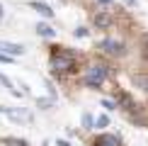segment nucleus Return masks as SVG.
Segmentation results:
<instances>
[{
  "mask_svg": "<svg viewBox=\"0 0 148 146\" xmlns=\"http://www.w3.org/2000/svg\"><path fill=\"white\" fill-rule=\"evenodd\" d=\"M95 146H121V139L114 136V134H104L95 141Z\"/></svg>",
  "mask_w": 148,
  "mask_h": 146,
  "instance_id": "nucleus-5",
  "label": "nucleus"
},
{
  "mask_svg": "<svg viewBox=\"0 0 148 146\" xmlns=\"http://www.w3.org/2000/svg\"><path fill=\"white\" fill-rule=\"evenodd\" d=\"M0 83H3V85H5V88H10V90H12V93H15V95H20V90H15V88H12V83H10V78H5V76H3V73H0Z\"/></svg>",
  "mask_w": 148,
  "mask_h": 146,
  "instance_id": "nucleus-11",
  "label": "nucleus"
},
{
  "mask_svg": "<svg viewBox=\"0 0 148 146\" xmlns=\"http://www.w3.org/2000/svg\"><path fill=\"white\" fill-rule=\"evenodd\" d=\"M0 54H8V56H22L24 54V46L22 44H15V41H0Z\"/></svg>",
  "mask_w": 148,
  "mask_h": 146,
  "instance_id": "nucleus-3",
  "label": "nucleus"
},
{
  "mask_svg": "<svg viewBox=\"0 0 148 146\" xmlns=\"http://www.w3.org/2000/svg\"><path fill=\"white\" fill-rule=\"evenodd\" d=\"M107 81V66L102 63H95L88 68V76H85V83L90 85V88H100V85Z\"/></svg>",
  "mask_w": 148,
  "mask_h": 146,
  "instance_id": "nucleus-1",
  "label": "nucleus"
},
{
  "mask_svg": "<svg viewBox=\"0 0 148 146\" xmlns=\"http://www.w3.org/2000/svg\"><path fill=\"white\" fill-rule=\"evenodd\" d=\"M56 146H71V144L66 141V139H58V141H56Z\"/></svg>",
  "mask_w": 148,
  "mask_h": 146,
  "instance_id": "nucleus-16",
  "label": "nucleus"
},
{
  "mask_svg": "<svg viewBox=\"0 0 148 146\" xmlns=\"http://www.w3.org/2000/svg\"><path fill=\"white\" fill-rule=\"evenodd\" d=\"M29 8H34L36 12H39V15L49 17V20H51V17H53V10L49 8V5H44V3H29Z\"/></svg>",
  "mask_w": 148,
  "mask_h": 146,
  "instance_id": "nucleus-6",
  "label": "nucleus"
},
{
  "mask_svg": "<svg viewBox=\"0 0 148 146\" xmlns=\"http://www.w3.org/2000/svg\"><path fill=\"white\" fill-rule=\"evenodd\" d=\"M36 34H39V36H49V39H51L56 32L51 29V24H49V22H39V24H36Z\"/></svg>",
  "mask_w": 148,
  "mask_h": 146,
  "instance_id": "nucleus-7",
  "label": "nucleus"
},
{
  "mask_svg": "<svg viewBox=\"0 0 148 146\" xmlns=\"http://www.w3.org/2000/svg\"><path fill=\"white\" fill-rule=\"evenodd\" d=\"M100 3H102V5H109V3H112V0H100Z\"/></svg>",
  "mask_w": 148,
  "mask_h": 146,
  "instance_id": "nucleus-18",
  "label": "nucleus"
},
{
  "mask_svg": "<svg viewBox=\"0 0 148 146\" xmlns=\"http://www.w3.org/2000/svg\"><path fill=\"white\" fill-rule=\"evenodd\" d=\"M100 46H102L104 54H112V56H119V54L124 51V44H121V41H114V39H104Z\"/></svg>",
  "mask_w": 148,
  "mask_h": 146,
  "instance_id": "nucleus-4",
  "label": "nucleus"
},
{
  "mask_svg": "<svg viewBox=\"0 0 148 146\" xmlns=\"http://www.w3.org/2000/svg\"><path fill=\"white\" fill-rule=\"evenodd\" d=\"M51 66L56 71H71L73 68V59L68 56V54H56V56L51 59Z\"/></svg>",
  "mask_w": 148,
  "mask_h": 146,
  "instance_id": "nucleus-2",
  "label": "nucleus"
},
{
  "mask_svg": "<svg viewBox=\"0 0 148 146\" xmlns=\"http://www.w3.org/2000/svg\"><path fill=\"white\" fill-rule=\"evenodd\" d=\"M102 107H107V110H114V102H112V100H102Z\"/></svg>",
  "mask_w": 148,
  "mask_h": 146,
  "instance_id": "nucleus-15",
  "label": "nucleus"
},
{
  "mask_svg": "<svg viewBox=\"0 0 148 146\" xmlns=\"http://www.w3.org/2000/svg\"><path fill=\"white\" fill-rule=\"evenodd\" d=\"M124 3H126V5H134V3H136V0H124Z\"/></svg>",
  "mask_w": 148,
  "mask_h": 146,
  "instance_id": "nucleus-17",
  "label": "nucleus"
},
{
  "mask_svg": "<svg viewBox=\"0 0 148 146\" xmlns=\"http://www.w3.org/2000/svg\"><path fill=\"white\" fill-rule=\"evenodd\" d=\"M134 83H136V85H141V90H146V93H148V78L136 76V78H134Z\"/></svg>",
  "mask_w": 148,
  "mask_h": 146,
  "instance_id": "nucleus-9",
  "label": "nucleus"
},
{
  "mask_svg": "<svg viewBox=\"0 0 148 146\" xmlns=\"http://www.w3.org/2000/svg\"><path fill=\"white\" fill-rule=\"evenodd\" d=\"M95 127H97V129H104V127H109V117H107V114H102V117L95 122Z\"/></svg>",
  "mask_w": 148,
  "mask_h": 146,
  "instance_id": "nucleus-10",
  "label": "nucleus"
},
{
  "mask_svg": "<svg viewBox=\"0 0 148 146\" xmlns=\"http://www.w3.org/2000/svg\"><path fill=\"white\" fill-rule=\"evenodd\" d=\"M0 63H12V56H8V54H0Z\"/></svg>",
  "mask_w": 148,
  "mask_h": 146,
  "instance_id": "nucleus-13",
  "label": "nucleus"
},
{
  "mask_svg": "<svg viewBox=\"0 0 148 146\" xmlns=\"http://www.w3.org/2000/svg\"><path fill=\"white\" fill-rule=\"evenodd\" d=\"M92 124H95V119H92L90 114H83V127H88V129H90Z\"/></svg>",
  "mask_w": 148,
  "mask_h": 146,
  "instance_id": "nucleus-12",
  "label": "nucleus"
},
{
  "mask_svg": "<svg viewBox=\"0 0 148 146\" xmlns=\"http://www.w3.org/2000/svg\"><path fill=\"white\" fill-rule=\"evenodd\" d=\"M95 24H97V27H100V29H107L109 24H112V17H109L107 12H100V15L95 17Z\"/></svg>",
  "mask_w": 148,
  "mask_h": 146,
  "instance_id": "nucleus-8",
  "label": "nucleus"
},
{
  "mask_svg": "<svg viewBox=\"0 0 148 146\" xmlns=\"http://www.w3.org/2000/svg\"><path fill=\"white\" fill-rule=\"evenodd\" d=\"M75 36H88V29H85V27H78V29H75Z\"/></svg>",
  "mask_w": 148,
  "mask_h": 146,
  "instance_id": "nucleus-14",
  "label": "nucleus"
}]
</instances>
